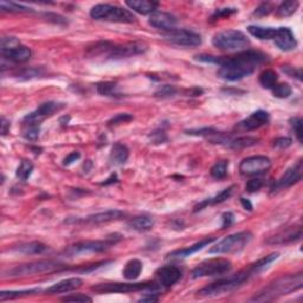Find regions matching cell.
<instances>
[{
    "label": "cell",
    "mask_w": 303,
    "mask_h": 303,
    "mask_svg": "<svg viewBox=\"0 0 303 303\" xmlns=\"http://www.w3.org/2000/svg\"><path fill=\"white\" fill-rule=\"evenodd\" d=\"M196 60L217 64L219 67L217 71L219 78L227 82H237L255 73L257 68L267 62L268 56L257 50H245L230 57L198 55Z\"/></svg>",
    "instance_id": "6da1fadb"
},
{
    "label": "cell",
    "mask_w": 303,
    "mask_h": 303,
    "mask_svg": "<svg viewBox=\"0 0 303 303\" xmlns=\"http://www.w3.org/2000/svg\"><path fill=\"white\" fill-rule=\"evenodd\" d=\"M278 257L279 253H271V255L251 264L248 269H244V270L237 272V274L232 276H227V277L221 278L218 281L208 284V286L204 287L203 289H200L197 294H198L199 297L210 298L232 293V291L240 289L242 286H244V283L249 282L252 277H255V276L264 271L265 269H268Z\"/></svg>",
    "instance_id": "7a4b0ae2"
},
{
    "label": "cell",
    "mask_w": 303,
    "mask_h": 303,
    "mask_svg": "<svg viewBox=\"0 0 303 303\" xmlns=\"http://www.w3.org/2000/svg\"><path fill=\"white\" fill-rule=\"evenodd\" d=\"M147 51V45L141 41H131L126 44H113L111 41H100L89 48L90 57H103L105 59H123L142 55Z\"/></svg>",
    "instance_id": "3957f363"
},
{
    "label": "cell",
    "mask_w": 303,
    "mask_h": 303,
    "mask_svg": "<svg viewBox=\"0 0 303 303\" xmlns=\"http://www.w3.org/2000/svg\"><path fill=\"white\" fill-rule=\"evenodd\" d=\"M303 286V275L302 272L295 275L282 276L271 283H269L267 287H264L262 290H259L255 296L251 298V301L255 302H269L274 301L276 298L284 296V295L291 294L294 291L300 290Z\"/></svg>",
    "instance_id": "277c9868"
},
{
    "label": "cell",
    "mask_w": 303,
    "mask_h": 303,
    "mask_svg": "<svg viewBox=\"0 0 303 303\" xmlns=\"http://www.w3.org/2000/svg\"><path fill=\"white\" fill-rule=\"evenodd\" d=\"M90 17L95 20L123 23V24H132L136 20L135 16L129 10L112 4H97L93 6L90 10Z\"/></svg>",
    "instance_id": "5b68a950"
},
{
    "label": "cell",
    "mask_w": 303,
    "mask_h": 303,
    "mask_svg": "<svg viewBox=\"0 0 303 303\" xmlns=\"http://www.w3.org/2000/svg\"><path fill=\"white\" fill-rule=\"evenodd\" d=\"M212 44L219 50L240 51L249 47L250 40L240 30H225L215 33L212 38Z\"/></svg>",
    "instance_id": "8992f818"
},
{
    "label": "cell",
    "mask_w": 303,
    "mask_h": 303,
    "mask_svg": "<svg viewBox=\"0 0 303 303\" xmlns=\"http://www.w3.org/2000/svg\"><path fill=\"white\" fill-rule=\"evenodd\" d=\"M160 286L154 282H136V283H100L92 287V290L98 294H115V293H136V291H153L158 293Z\"/></svg>",
    "instance_id": "52a82bcc"
},
{
    "label": "cell",
    "mask_w": 303,
    "mask_h": 303,
    "mask_svg": "<svg viewBox=\"0 0 303 303\" xmlns=\"http://www.w3.org/2000/svg\"><path fill=\"white\" fill-rule=\"evenodd\" d=\"M64 265L54 261H38L26 264L16 265V267L9 269L4 272L6 277H23V276H32L47 274V272H54L59 269H63Z\"/></svg>",
    "instance_id": "ba28073f"
},
{
    "label": "cell",
    "mask_w": 303,
    "mask_h": 303,
    "mask_svg": "<svg viewBox=\"0 0 303 303\" xmlns=\"http://www.w3.org/2000/svg\"><path fill=\"white\" fill-rule=\"evenodd\" d=\"M252 240V233L250 231H242L233 234H230L222 241H219L217 244L212 246L208 250V253H215V255H222V253H234L240 252Z\"/></svg>",
    "instance_id": "9c48e42d"
},
{
    "label": "cell",
    "mask_w": 303,
    "mask_h": 303,
    "mask_svg": "<svg viewBox=\"0 0 303 303\" xmlns=\"http://www.w3.org/2000/svg\"><path fill=\"white\" fill-rule=\"evenodd\" d=\"M232 263L226 258H211L206 259L192 270V278H204V277H215L223 276L231 271Z\"/></svg>",
    "instance_id": "30bf717a"
},
{
    "label": "cell",
    "mask_w": 303,
    "mask_h": 303,
    "mask_svg": "<svg viewBox=\"0 0 303 303\" xmlns=\"http://www.w3.org/2000/svg\"><path fill=\"white\" fill-rule=\"evenodd\" d=\"M117 238H108L107 241H84V242H78L73 245L68 246L64 253L68 257H74L79 255H86V253H98L103 252L105 250H108L113 244H115Z\"/></svg>",
    "instance_id": "8fae6325"
},
{
    "label": "cell",
    "mask_w": 303,
    "mask_h": 303,
    "mask_svg": "<svg viewBox=\"0 0 303 303\" xmlns=\"http://www.w3.org/2000/svg\"><path fill=\"white\" fill-rule=\"evenodd\" d=\"M271 167V161L264 155H253L245 158L240 164V172L245 177L261 176L267 173Z\"/></svg>",
    "instance_id": "7c38bea8"
},
{
    "label": "cell",
    "mask_w": 303,
    "mask_h": 303,
    "mask_svg": "<svg viewBox=\"0 0 303 303\" xmlns=\"http://www.w3.org/2000/svg\"><path fill=\"white\" fill-rule=\"evenodd\" d=\"M164 37L169 43L179 45V47L194 48L199 47L202 44V37H200V35L185 29H174L172 31L166 32Z\"/></svg>",
    "instance_id": "4fadbf2b"
},
{
    "label": "cell",
    "mask_w": 303,
    "mask_h": 303,
    "mask_svg": "<svg viewBox=\"0 0 303 303\" xmlns=\"http://www.w3.org/2000/svg\"><path fill=\"white\" fill-rule=\"evenodd\" d=\"M302 173H303V161L298 160L296 164L291 167L288 168L284 172L283 176L274 184V186L271 188V193L278 192L281 189H286L288 187H291L293 185L297 184L298 181L302 179Z\"/></svg>",
    "instance_id": "5bb4252c"
},
{
    "label": "cell",
    "mask_w": 303,
    "mask_h": 303,
    "mask_svg": "<svg viewBox=\"0 0 303 303\" xmlns=\"http://www.w3.org/2000/svg\"><path fill=\"white\" fill-rule=\"evenodd\" d=\"M64 107H66V105L63 103H58V102H45V103L40 104L35 112L28 114V115L24 117V124H40V122L44 119H47L48 116L54 115L56 112H59L60 109H63Z\"/></svg>",
    "instance_id": "9a60e30c"
},
{
    "label": "cell",
    "mask_w": 303,
    "mask_h": 303,
    "mask_svg": "<svg viewBox=\"0 0 303 303\" xmlns=\"http://www.w3.org/2000/svg\"><path fill=\"white\" fill-rule=\"evenodd\" d=\"M270 121V115L265 111H257L246 117L236 126V129L240 132H251L265 126Z\"/></svg>",
    "instance_id": "2e32d148"
},
{
    "label": "cell",
    "mask_w": 303,
    "mask_h": 303,
    "mask_svg": "<svg viewBox=\"0 0 303 303\" xmlns=\"http://www.w3.org/2000/svg\"><path fill=\"white\" fill-rule=\"evenodd\" d=\"M155 277L161 288H170L181 278V270L176 265H165L158 269Z\"/></svg>",
    "instance_id": "e0dca14e"
},
{
    "label": "cell",
    "mask_w": 303,
    "mask_h": 303,
    "mask_svg": "<svg viewBox=\"0 0 303 303\" xmlns=\"http://www.w3.org/2000/svg\"><path fill=\"white\" fill-rule=\"evenodd\" d=\"M276 47L282 51L295 50L297 47V40L295 38L293 31L289 28L276 29L274 39Z\"/></svg>",
    "instance_id": "ac0fdd59"
},
{
    "label": "cell",
    "mask_w": 303,
    "mask_h": 303,
    "mask_svg": "<svg viewBox=\"0 0 303 303\" xmlns=\"http://www.w3.org/2000/svg\"><path fill=\"white\" fill-rule=\"evenodd\" d=\"M148 21L153 28L164 30L166 32L172 31V30L176 29L178 23L177 18L173 14L161 12V11H155L154 13H152Z\"/></svg>",
    "instance_id": "d6986e66"
},
{
    "label": "cell",
    "mask_w": 303,
    "mask_h": 303,
    "mask_svg": "<svg viewBox=\"0 0 303 303\" xmlns=\"http://www.w3.org/2000/svg\"><path fill=\"white\" fill-rule=\"evenodd\" d=\"M302 236V227L301 226H293V227H288L287 230L281 231L275 236H272L267 240L268 244H289L293 243V242H296L298 240H301Z\"/></svg>",
    "instance_id": "ffe728a7"
},
{
    "label": "cell",
    "mask_w": 303,
    "mask_h": 303,
    "mask_svg": "<svg viewBox=\"0 0 303 303\" xmlns=\"http://www.w3.org/2000/svg\"><path fill=\"white\" fill-rule=\"evenodd\" d=\"M126 217V213L120 210H108L104 212H98V213L90 214L88 217L83 219L82 222L89 223V224H103V223L120 221Z\"/></svg>",
    "instance_id": "44dd1931"
},
{
    "label": "cell",
    "mask_w": 303,
    "mask_h": 303,
    "mask_svg": "<svg viewBox=\"0 0 303 303\" xmlns=\"http://www.w3.org/2000/svg\"><path fill=\"white\" fill-rule=\"evenodd\" d=\"M83 284V281L78 277H73V278H67L63 279V281H59L55 284H52L51 287H49L45 293L47 294H63V293H70V291H74L78 288H81Z\"/></svg>",
    "instance_id": "7402d4cb"
},
{
    "label": "cell",
    "mask_w": 303,
    "mask_h": 303,
    "mask_svg": "<svg viewBox=\"0 0 303 303\" xmlns=\"http://www.w3.org/2000/svg\"><path fill=\"white\" fill-rule=\"evenodd\" d=\"M214 241H215V238H213V237L205 238V240H202L200 242H198V243L188 246V248L176 250V251L168 253L167 257L168 258H186V257H188V256H192L193 253L198 252L199 250L204 249L205 246L210 245L211 243H213Z\"/></svg>",
    "instance_id": "603a6c76"
},
{
    "label": "cell",
    "mask_w": 303,
    "mask_h": 303,
    "mask_svg": "<svg viewBox=\"0 0 303 303\" xmlns=\"http://www.w3.org/2000/svg\"><path fill=\"white\" fill-rule=\"evenodd\" d=\"M2 56L4 59L10 60L12 63H25L31 57V50L28 47L19 45V47L11 49V50L2 51Z\"/></svg>",
    "instance_id": "cb8c5ba5"
},
{
    "label": "cell",
    "mask_w": 303,
    "mask_h": 303,
    "mask_svg": "<svg viewBox=\"0 0 303 303\" xmlns=\"http://www.w3.org/2000/svg\"><path fill=\"white\" fill-rule=\"evenodd\" d=\"M128 158H129V149L126 145L117 142L112 147L111 154H109V164L112 166H122L126 164Z\"/></svg>",
    "instance_id": "d4e9b609"
},
{
    "label": "cell",
    "mask_w": 303,
    "mask_h": 303,
    "mask_svg": "<svg viewBox=\"0 0 303 303\" xmlns=\"http://www.w3.org/2000/svg\"><path fill=\"white\" fill-rule=\"evenodd\" d=\"M126 5L129 7V10L145 16V14L154 13L159 4L155 2H147V0H131V2H126Z\"/></svg>",
    "instance_id": "484cf974"
},
{
    "label": "cell",
    "mask_w": 303,
    "mask_h": 303,
    "mask_svg": "<svg viewBox=\"0 0 303 303\" xmlns=\"http://www.w3.org/2000/svg\"><path fill=\"white\" fill-rule=\"evenodd\" d=\"M233 188L234 186H230L225 189H223V191L219 193V194L212 197V198H207L205 200H203L202 203H199L198 205L194 206V212H198V211H202L204 208L210 206V205H217V204H221L223 202H225L226 199H229L231 194H232L233 192Z\"/></svg>",
    "instance_id": "4316f807"
},
{
    "label": "cell",
    "mask_w": 303,
    "mask_h": 303,
    "mask_svg": "<svg viewBox=\"0 0 303 303\" xmlns=\"http://www.w3.org/2000/svg\"><path fill=\"white\" fill-rule=\"evenodd\" d=\"M128 226L133 230L138 231V232H146V231L153 229L154 219L149 215H139V217L131 219L128 222Z\"/></svg>",
    "instance_id": "83f0119b"
},
{
    "label": "cell",
    "mask_w": 303,
    "mask_h": 303,
    "mask_svg": "<svg viewBox=\"0 0 303 303\" xmlns=\"http://www.w3.org/2000/svg\"><path fill=\"white\" fill-rule=\"evenodd\" d=\"M141 271H142L141 261L133 258L131 261H128L126 265H124L122 274H123V277L128 279V281H135V279L139 278Z\"/></svg>",
    "instance_id": "f1b7e54d"
},
{
    "label": "cell",
    "mask_w": 303,
    "mask_h": 303,
    "mask_svg": "<svg viewBox=\"0 0 303 303\" xmlns=\"http://www.w3.org/2000/svg\"><path fill=\"white\" fill-rule=\"evenodd\" d=\"M248 32L250 35L256 37L257 39L261 40H269L274 39L276 29L275 28H265V26L258 25H250L248 26Z\"/></svg>",
    "instance_id": "f546056e"
},
{
    "label": "cell",
    "mask_w": 303,
    "mask_h": 303,
    "mask_svg": "<svg viewBox=\"0 0 303 303\" xmlns=\"http://www.w3.org/2000/svg\"><path fill=\"white\" fill-rule=\"evenodd\" d=\"M258 141L259 140L257 138H253V136H241V138L237 139L230 138L225 147L231 149H243L248 148V147L255 146Z\"/></svg>",
    "instance_id": "4dcf8cb0"
},
{
    "label": "cell",
    "mask_w": 303,
    "mask_h": 303,
    "mask_svg": "<svg viewBox=\"0 0 303 303\" xmlns=\"http://www.w3.org/2000/svg\"><path fill=\"white\" fill-rule=\"evenodd\" d=\"M14 250L19 253H23V255H40V253L47 251L48 246L41 242H30V243L19 245Z\"/></svg>",
    "instance_id": "1f68e13d"
},
{
    "label": "cell",
    "mask_w": 303,
    "mask_h": 303,
    "mask_svg": "<svg viewBox=\"0 0 303 303\" xmlns=\"http://www.w3.org/2000/svg\"><path fill=\"white\" fill-rule=\"evenodd\" d=\"M300 7V3L296 2V0H289V2H283L278 5L277 10H276V13H277L278 17L286 18L290 17L296 12Z\"/></svg>",
    "instance_id": "d6a6232c"
},
{
    "label": "cell",
    "mask_w": 303,
    "mask_h": 303,
    "mask_svg": "<svg viewBox=\"0 0 303 303\" xmlns=\"http://www.w3.org/2000/svg\"><path fill=\"white\" fill-rule=\"evenodd\" d=\"M277 81H278L277 74L271 69L264 70L263 73L259 75V84L265 89H272L276 84H277Z\"/></svg>",
    "instance_id": "836d02e7"
},
{
    "label": "cell",
    "mask_w": 303,
    "mask_h": 303,
    "mask_svg": "<svg viewBox=\"0 0 303 303\" xmlns=\"http://www.w3.org/2000/svg\"><path fill=\"white\" fill-rule=\"evenodd\" d=\"M40 289H28V290H4L0 293V301L12 300V298H18L23 296H28V295H33L39 293Z\"/></svg>",
    "instance_id": "e575fe53"
},
{
    "label": "cell",
    "mask_w": 303,
    "mask_h": 303,
    "mask_svg": "<svg viewBox=\"0 0 303 303\" xmlns=\"http://www.w3.org/2000/svg\"><path fill=\"white\" fill-rule=\"evenodd\" d=\"M97 93L103 96L109 97H119L121 96L119 90H117V84L114 82H101L97 84Z\"/></svg>",
    "instance_id": "d590c367"
},
{
    "label": "cell",
    "mask_w": 303,
    "mask_h": 303,
    "mask_svg": "<svg viewBox=\"0 0 303 303\" xmlns=\"http://www.w3.org/2000/svg\"><path fill=\"white\" fill-rule=\"evenodd\" d=\"M0 7L3 11H7V12H14V13H23V12H32V9H30L28 6L21 5V4H17L13 2H5L2 0L0 2Z\"/></svg>",
    "instance_id": "8d00e7d4"
},
{
    "label": "cell",
    "mask_w": 303,
    "mask_h": 303,
    "mask_svg": "<svg viewBox=\"0 0 303 303\" xmlns=\"http://www.w3.org/2000/svg\"><path fill=\"white\" fill-rule=\"evenodd\" d=\"M32 172H33L32 162L29 161V160H23L20 162V165L18 166L16 174H17V177L19 178V179L25 181V180H28L30 177H31Z\"/></svg>",
    "instance_id": "74e56055"
},
{
    "label": "cell",
    "mask_w": 303,
    "mask_h": 303,
    "mask_svg": "<svg viewBox=\"0 0 303 303\" xmlns=\"http://www.w3.org/2000/svg\"><path fill=\"white\" fill-rule=\"evenodd\" d=\"M227 166H229V162L226 160H221L215 162L210 170L211 176L213 177L214 179H223L227 174Z\"/></svg>",
    "instance_id": "f35d334b"
},
{
    "label": "cell",
    "mask_w": 303,
    "mask_h": 303,
    "mask_svg": "<svg viewBox=\"0 0 303 303\" xmlns=\"http://www.w3.org/2000/svg\"><path fill=\"white\" fill-rule=\"evenodd\" d=\"M26 129L24 131V138L29 141H36L39 138V132H40V127L39 124H35V123H29L25 124Z\"/></svg>",
    "instance_id": "ab89813d"
},
{
    "label": "cell",
    "mask_w": 303,
    "mask_h": 303,
    "mask_svg": "<svg viewBox=\"0 0 303 303\" xmlns=\"http://www.w3.org/2000/svg\"><path fill=\"white\" fill-rule=\"evenodd\" d=\"M43 69L41 68H26V69H23L20 73H18V78L20 79H31L39 77V76L43 75Z\"/></svg>",
    "instance_id": "60d3db41"
},
{
    "label": "cell",
    "mask_w": 303,
    "mask_h": 303,
    "mask_svg": "<svg viewBox=\"0 0 303 303\" xmlns=\"http://www.w3.org/2000/svg\"><path fill=\"white\" fill-rule=\"evenodd\" d=\"M272 94L275 97L278 98H288L291 95V86L288 83H281V84H276L272 88Z\"/></svg>",
    "instance_id": "b9f144b4"
},
{
    "label": "cell",
    "mask_w": 303,
    "mask_h": 303,
    "mask_svg": "<svg viewBox=\"0 0 303 303\" xmlns=\"http://www.w3.org/2000/svg\"><path fill=\"white\" fill-rule=\"evenodd\" d=\"M132 120H133V115H131V114L120 113V114H117V115L113 116L112 119L108 121V126L109 127H116V126H119V124L129 122V121H132Z\"/></svg>",
    "instance_id": "7bdbcfd3"
},
{
    "label": "cell",
    "mask_w": 303,
    "mask_h": 303,
    "mask_svg": "<svg viewBox=\"0 0 303 303\" xmlns=\"http://www.w3.org/2000/svg\"><path fill=\"white\" fill-rule=\"evenodd\" d=\"M148 139L150 143H154V145H161V143H165L168 141L167 134L162 129H157L152 132L148 135Z\"/></svg>",
    "instance_id": "ee69618b"
},
{
    "label": "cell",
    "mask_w": 303,
    "mask_h": 303,
    "mask_svg": "<svg viewBox=\"0 0 303 303\" xmlns=\"http://www.w3.org/2000/svg\"><path fill=\"white\" fill-rule=\"evenodd\" d=\"M176 94H177V89L174 88L173 85L166 84V85L160 86V88H159L157 92H155V96L165 98V97H172Z\"/></svg>",
    "instance_id": "f6af8a7d"
},
{
    "label": "cell",
    "mask_w": 303,
    "mask_h": 303,
    "mask_svg": "<svg viewBox=\"0 0 303 303\" xmlns=\"http://www.w3.org/2000/svg\"><path fill=\"white\" fill-rule=\"evenodd\" d=\"M291 128H293V131L295 133V135H296V138L298 141L302 143V119L301 117H293V119H290L289 121Z\"/></svg>",
    "instance_id": "bcb514c9"
},
{
    "label": "cell",
    "mask_w": 303,
    "mask_h": 303,
    "mask_svg": "<svg viewBox=\"0 0 303 303\" xmlns=\"http://www.w3.org/2000/svg\"><path fill=\"white\" fill-rule=\"evenodd\" d=\"M20 45V41H19L16 37H3L2 38V51L5 50H11V49H14Z\"/></svg>",
    "instance_id": "7dc6e473"
},
{
    "label": "cell",
    "mask_w": 303,
    "mask_h": 303,
    "mask_svg": "<svg viewBox=\"0 0 303 303\" xmlns=\"http://www.w3.org/2000/svg\"><path fill=\"white\" fill-rule=\"evenodd\" d=\"M234 13H237V9H230V7H227V9H218L214 12L213 16H212L211 20H218V19L229 18Z\"/></svg>",
    "instance_id": "c3c4849f"
},
{
    "label": "cell",
    "mask_w": 303,
    "mask_h": 303,
    "mask_svg": "<svg viewBox=\"0 0 303 303\" xmlns=\"http://www.w3.org/2000/svg\"><path fill=\"white\" fill-rule=\"evenodd\" d=\"M263 186V181L261 179H250L248 183L245 185V189L248 191L249 193H255V192H258L261 188Z\"/></svg>",
    "instance_id": "681fc988"
},
{
    "label": "cell",
    "mask_w": 303,
    "mask_h": 303,
    "mask_svg": "<svg viewBox=\"0 0 303 303\" xmlns=\"http://www.w3.org/2000/svg\"><path fill=\"white\" fill-rule=\"evenodd\" d=\"M272 10H274V7H272L271 4L263 3V4H261L258 7H257L255 13L253 14H255V16L264 17V16H268V14L270 12H272Z\"/></svg>",
    "instance_id": "f907efd6"
},
{
    "label": "cell",
    "mask_w": 303,
    "mask_h": 303,
    "mask_svg": "<svg viewBox=\"0 0 303 303\" xmlns=\"http://www.w3.org/2000/svg\"><path fill=\"white\" fill-rule=\"evenodd\" d=\"M62 301H64V302H92L93 298L86 296V295L77 294V295H70V296L63 297Z\"/></svg>",
    "instance_id": "816d5d0a"
},
{
    "label": "cell",
    "mask_w": 303,
    "mask_h": 303,
    "mask_svg": "<svg viewBox=\"0 0 303 303\" xmlns=\"http://www.w3.org/2000/svg\"><path fill=\"white\" fill-rule=\"evenodd\" d=\"M291 142H293V140H291L290 138L282 136V138H277L276 140H274V146L277 147V148L286 149L291 145Z\"/></svg>",
    "instance_id": "f5cc1de1"
},
{
    "label": "cell",
    "mask_w": 303,
    "mask_h": 303,
    "mask_svg": "<svg viewBox=\"0 0 303 303\" xmlns=\"http://www.w3.org/2000/svg\"><path fill=\"white\" fill-rule=\"evenodd\" d=\"M283 71L286 73L287 75H289L290 77H295L296 79H298V81H301L302 79V70L301 69H295V68L293 67H288L283 66Z\"/></svg>",
    "instance_id": "db71d44e"
},
{
    "label": "cell",
    "mask_w": 303,
    "mask_h": 303,
    "mask_svg": "<svg viewBox=\"0 0 303 303\" xmlns=\"http://www.w3.org/2000/svg\"><path fill=\"white\" fill-rule=\"evenodd\" d=\"M79 158H81V153H79V152H73V153H70L66 159H64L63 164L64 166H70L73 165L74 162L79 160Z\"/></svg>",
    "instance_id": "11a10c76"
},
{
    "label": "cell",
    "mask_w": 303,
    "mask_h": 303,
    "mask_svg": "<svg viewBox=\"0 0 303 303\" xmlns=\"http://www.w3.org/2000/svg\"><path fill=\"white\" fill-rule=\"evenodd\" d=\"M233 221H234V215L231 213V212H225V213L223 214L222 229H226V227H229L231 224H232Z\"/></svg>",
    "instance_id": "9f6ffc18"
},
{
    "label": "cell",
    "mask_w": 303,
    "mask_h": 303,
    "mask_svg": "<svg viewBox=\"0 0 303 303\" xmlns=\"http://www.w3.org/2000/svg\"><path fill=\"white\" fill-rule=\"evenodd\" d=\"M157 293H152V294H147L146 296L141 297L139 300V302H157L158 301V296Z\"/></svg>",
    "instance_id": "6f0895ef"
},
{
    "label": "cell",
    "mask_w": 303,
    "mask_h": 303,
    "mask_svg": "<svg viewBox=\"0 0 303 303\" xmlns=\"http://www.w3.org/2000/svg\"><path fill=\"white\" fill-rule=\"evenodd\" d=\"M10 131V121H7L5 117H2V135H6Z\"/></svg>",
    "instance_id": "680465c9"
},
{
    "label": "cell",
    "mask_w": 303,
    "mask_h": 303,
    "mask_svg": "<svg viewBox=\"0 0 303 303\" xmlns=\"http://www.w3.org/2000/svg\"><path fill=\"white\" fill-rule=\"evenodd\" d=\"M241 203H242V205H243V207L245 208V210L252 211V204H251V202H250L249 199L241 198Z\"/></svg>",
    "instance_id": "91938a15"
},
{
    "label": "cell",
    "mask_w": 303,
    "mask_h": 303,
    "mask_svg": "<svg viewBox=\"0 0 303 303\" xmlns=\"http://www.w3.org/2000/svg\"><path fill=\"white\" fill-rule=\"evenodd\" d=\"M117 176L115 173L112 174L111 178H108L107 181H104V183H102V185H109V184H114V183H117Z\"/></svg>",
    "instance_id": "94428289"
}]
</instances>
